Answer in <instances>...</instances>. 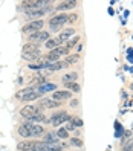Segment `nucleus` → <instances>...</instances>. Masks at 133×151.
<instances>
[{
  "mask_svg": "<svg viewBox=\"0 0 133 151\" xmlns=\"http://www.w3.org/2000/svg\"><path fill=\"white\" fill-rule=\"evenodd\" d=\"M70 54V50L66 47V46H60V47H57V49H54V50H49V54L48 55H44V57H41L46 63H55V61H58L60 60V57L61 55H69Z\"/></svg>",
  "mask_w": 133,
  "mask_h": 151,
  "instance_id": "1",
  "label": "nucleus"
},
{
  "mask_svg": "<svg viewBox=\"0 0 133 151\" xmlns=\"http://www.w3.org/2000/svg\"><path fill=\"white\" fill-rule=\"evenodd\" d=\"M66 121H72V118H70V114H67L66 111H58V113H54L52 116L48 119V122H51L54 127H60L63 122H66Z\"/></svg>",
  "mask_w": 133,
  "mask_h": 151,
  "instance_id": "2",
  "label": "nucleus"
},
{
  "mask_svg": "<svg viewBox=\"0 0 133 151\" xmlns=\"http://www.w3.org/2000/svg\"><path fill=\"white\" fill-rule=\"evenodd\" d=\"M44 26V22L43 20H34V22H29V23H26L23 28H22V31L25 32V34H34V32H38V31H41V28Z\"/></svg>",
  "mask_w": 133,
  "mask_h": 151,
  "instance_id": "3",
  "label": "nucleus"
},
{
  "mask_svg": "<svg viewBox=\"0 0 133 151\" xmlns=\"http://www.w3.org/2000/svg\"><path fill=\"white\" fill-rule=\"evenodd\" d=\"M43 107L41 105H25L20 109V116H23L25 119H31L37 111H41Z\"/></svg>",
  "mask_w": 133,
  "mask_h": 151,
  "instance_id": "4",
  "label": "nucleus"
},
{
  "mask_svg": "<svg viewBox=\"0 0 133 151\" xmlns=\"http://www.w3.org/2000/svg\"><path fill=\"white\" fill-rule=\"evenodd\" d=\"M29 40H31L32 43H35V44H40V43H43V41H48V40H49V32H46V31L34 32V34L29 35Z\"/></svg>",
  "mask_w": 133,
  "mask_h": 151,
  "instance_id": "5",
  "label": "nucleus"
},
{
  "mask_svg": "<svg viewBox=\"0 0 133 151\" xmlns=\"http://www.w3.org/2000/svg\"><path fill=\"white\" fill-rule=\"evenodd\" d=\"M48 11L46 9H40V8H35V9H31V11H26L25 12V17L28 20L34 22V20H40V17H43Z\"/></svg>",
  "mask_w": 133,
  "mask_h": 151,
  "instance_id": "6",
  "label": "nucleus"
},
{
  "mask_svg": "<svg viewBox=\"0 0 133 151\" xmlns=\"http://www.w3.org/2000/svg\"><path fill=\"white\" fill-rule=\"evenodd\" d=\"M67 23V15L66 14H58V15H54L52 19H49V26L51 28H54V26H60V28H63V24Z\"/></svg>",
  "mask_w": 133,
  "mask_h": 151,
  "instance_id": "7",
  "label": "nucleus"
},
{
  "mask_svg": "<svg viewBox=\"0 0 133 151\" xmlns=\"http://www.w3.org/2000/svg\"><path fill=\"white\" fill-rule=\"evenodd\" d=\"M72 37H75V29H72V28H69V29H64V31H61L60 34H58V37H57V40L60 41V43H66V41H69Z\"/></svg>",
  "mask_w": 133,
  "mask_h": 151,
  "instance_id": "8",
  "label": "nucleus"
},
{
  "mask_svg": "<svg viewBox=\"0 0 133 151\" xmlns=\"http://www.w3.org/2000/svg\"><path fill=\"white\" fill-rule=\"evenodd\" d=\"M75 6H77L75 0H64V2H60V3L55 6V9L61 12V11H67V9H74Z\"/></svg>",
  "mask_w": 133,
  "mask_h": 151,
  "instance_id": "9",
  "label": "nucleus"
},
{
  "mask_svg": "<svg viewBox=\"0 0 133 151\" xmlns=\"http://www.w3.org/2000/svg\"><path fill=\"white\" fill-rule=\"evenodd\" d=\"M29 131H31V137H38L44 134V128L40 125V124H32L29 125Z\"/></svg>",
  "mask_w": 133,
  "mask_h": 151,
  "instance_id": "10",
  "label": "nucleus"
},
{
  "mask_svg": "<svg viewBox=\"0 0 133 151\" xmlns=\"http://www.w3.org/2000/svg\"><path fill=\"white\" fill-rule=\"evenodd\" d=\"M38 93H46V92H55L57 90V86L55 84H52V83H43L40 86H37V88H35Z\"/></svg>",
  "mask_w": 133,
  "mask_h": 151,
  "instance_id": "11",
  "label": "nucleus"
},
{
  "mask_svg": "<svg viewBox=\"0 0 133 151\" xmlns=\"http://www.w3.org/2000/svg\"><path fill=\"white\" fill-rule=\"evenodd\" d=\"M70 98V92L67 90H55V92H52V99H55V101H64V99H69Z\"/></svg>",
  "mask_w": 133,
  "mask_h": 151,
  "instance_id": "12",
  "label": "nucleus"
},
{
  "mask_svg": "<svg viewBox=\"0 0 133 151\" xmlns=\"http://www.w3.org/2000/svg\"><path fill=\"white\" fill-rule=\"evenodd\" d=\"M40 105H41L43 109H57V107H60V105H61V102L52 99V98H49V99H43Z\"/></svg>",
  "mask_w": 133,
  "mask_h": 151,
  "instance_id": "13",
  "label": "nucleus"
},
{
  "mask_svg": "<svg viewBox=\"0 0 133 151\" xmlns=\"http://www.w3.org/2000/svg\"><path fill=\"white\" fill-rule=\"evenodd\" d=\"M17 148L20 151H35V142H28V140H23L17 144Z\"/></svg>",
  "mask_w": 133,
  "mask_h": 151,
  "instance_id": "14",
  "label": "nucleus"
},
{
  "mask_svg": "<svg viewBox=\"0 0 133 151\" xmlns=\"http://www.w3.org/2000/svg\"><path fill=\"white\" fill-rule=\"evenodd\" d=\"M20 6L26 11H31V9H35V8H38V0H25V2L20 3Z\"/></svg>",
  "mask_w": 133,
  "mask_h": 151,
  "instance_id": "15",
  "label": "nucleus"
},
{
  "mask_svg": "<svg viewBox=\"0 0 133 151\" xmlns=\"http://www.w3.org/2000/svg\"><path fill=\"white\" fill-rule=\"evenodd\" d=\"M67 64L64 63V61H55V63H49L48 64V70H51V72H55V70H61V69H66Z\"/></svg>",
  "mask_w": 133,
  "mask_h": 151,
  "instance_id": "16",
  "label": "nucleus"
},
{
  "mask_svg": "<svg viewBox=\"0 0 133 151\" xmlns=\"http://www.w3.org/2000/svg\"><path fill=\"white\" fill-rule=\"evenodd\" d=\"M29 125H31V122H25V124H22V125L19 127V134H20L22 137H31Z\"/></svg>",
  "mask_w": 133,
  "mask_h": 151,
  "instance_id": "17",
  "label": "nucleus"
},
{
  "mask_svg": "<svg viewBox=\"0 0 133 151\" xmlns=\"http://www.w3.org/2000/svg\"><path fill=\"white\" fill-rule=\"evenodd\" d=\"M41 96V93H38L37 90H32L31 93H28V95H25L23 98H22V102H29V101H35V99H38V98Z\"/></svg>",
  "mask_w": 133,
  "mask_h": 151,
  "instance_id": "18",
  "label": "nucleus"
},
{
  "mask_svg": "<svg viewBox=\"0 0 133 151\" xmlns=\"http://www.w3.org/2000/svg\"><path fill=\"white\" fill-rule=\"evenodd\" d=\"M38 47H40V46H38V44H35V43H28V44H25V46H23L22 52H23V54H31V52H38V50H40Z\"/></svg>",
  "mask_w": 133,
  "mask_h": 151,
  "instance_id": "19",
  "label": "nucleus"
},
{
  "mask_svg": "<svg viewBox=\"0 0 133 151\" xmlns=\"http://www.w3.org/2000/svg\"><path fill=\"white\" fill-rule=\"evenodd\" d=\"M64 88L69 92H74V93H80L81 92V86H80L77 81L75 83H64Z\"/></svg>",
  "mask_w": 133,
  "mask_h": 151,
  "instance_id": "20",
  "label": "nucleus"
},
{
  "mask_svg": "<svg viewBox=\"0 0 133 151\" xmlns=\"http://www.w3.org/2000/svg\"><path fill=\"white\" fill-rule=\"evenodd\" d=\"M29 122H32V124H37V122H48V118L44 116V113H41V111H37L34 114V116L31 118V119H28Z\"/></svg>",
  "mask_w": 133,
  "mask_h": 151,
  "instance_id": "21",
  "label": "nucleus"
},
{
  "mask_svg": "<svg viewBox=\"0 0 133 151\" xmlns=\"http://www.w3.org/2000/svg\"><path fill=\"white\" fill-rule=\"evenodd\" d=\"M40 57H41V52H40V50H38V52H31V54H23V55H22V58L26 60V61H37Z\"/></svg>",
  "mask_w": 133,
  "mask_h": 151,
  "instance_id": "22",
  "label": "nucleus"
},
{
  "mask_svg": "<svg viewBox=\"0 0 133 151\" xmlns=\"http://www.w3.org/2000/svg\"><path fill=\"white\" fill-rule=\"evenodd\" d=\"M43 142H46V144H54V142H58V137H57V134L54 131H49V133L44 134Z\"/></svg>",
  "mask_w": 133,
  "mask_h": 151,
  "instance_id": "23",
  "label": "nucleus"
},
{
  "mask_svg": "<svg viewBox=\"0 0 133 151\" xmlns=\"http://www.w3.org/2000/svg\"><path fill=\"white\" fill-rule=\"evenodd\" d=\"M44 46H46V49H49V50H54V49L60 47V41L57 38H49L46 43H44Z\"/></svg>",
  "mask_w": 133,
  "mask_h": 151,
  "instance_id": "24",
  "label": "nucleus"
},
{
  "mask_svg": "<svg viewBox=\"0 0 133 151\" xmlns=\"http://www.w3.org/2000/svg\"><path fill=\"white\" fill-rule=\"evenodd\" d=\"M78 60H80V54H72V55L69 54L63 61H64V63H66L67 66H72V64H75V63H77Z\"/></svg>",
  "mask_w": 133,
  "mask_h": 151,
  "instance_id": "25",
  "label": "nucleus"
},
{
  "mask_svg": "<svg viewBox=\"0 0 133 151\" xmlns=\"http://www.w3.org/2000/svg\"><path fill=\"white\" fill-rule=\"evenodd\" d=\"M78 78V73L77 72H69L63 76V83H75V79Z\"/></svg>",
  "mask_w": 133,
  "mask_h": 151,
  "instance_id": "26",
  "label": "nucleus"
},
{
  "mask_svg": "<svg viewBox=\"0 0 133 151\" xmlns=\"http://www.w3.org/2000/svg\"><path fill=\"white\" fill-rule=\"evenodd\" d=\"M80 40H81V38H80L78 35H75V37H72V38H70L69 41H66V47H67V49L70 50V49H72V47L78 46V43H80Z\"/></svg>",
  "mask_w": 133,
  "mask_h": 151,
  "instance_id": "27",
  "label": "nucleus"
},
{
  "mask_svg": "<svg viewBox=\"0 0 133 151\" xmlns=\"http://www.w3.org/2000/svg\"><path fill=\"white\" fill-rule=\"evenodd\" d=\"M55 134H57L58 139H67V137H69V131H67L66 128H58Z\"/></svg>",
  "mask_w": 133,
  "mask_h": 151,
  "instance_id": "28",
  "label": "nucleus"
},
{
  "mask_svg": "<svg viewBox=\"0 0 133 151\" xmlns=\"http://www.w3.org/2000/svg\"><path fill=\"white\" fill-rule=\"evenodd\" d=\"M70 145H72V147L81 148V147H83V140L80 139V137H72V139H70Z\"/></svg>",
  "mask_w": 133,
  "mask_h": 151,
  "instance_id": "29",
  "label": "nucleus"
},
{
  "mask_svg": "<svg viewBox=\"0 0 133 151\" xmlns=\"http://www.w3.org/2000/svg\"><path fill=\"white\" fill-rule=\"evenodd\" d=\"M124 140H132L133 139V131L132 130H127V131H124Z\"/></svg>",
  "mask_w": 133,
  "mask_h": 151,
  "instance_id": "30",
  "label": "nucleus"
},
{
  "mask_svg": "<svg viewBox=\"0 0 133 151\" xmlns=\"http://www.w3.org/2000/svg\"><path fill=\"white\" fill-rule=\"evenodd\" d=\"M72 124H74V125H75L77 128H80V127H83V121L80 119V118H74V119H72Z\"/></svg>",
  "mask_w": 133,
  "mask_h": 151,
  "instance_id": "31",
  "label": "nucleus"
},
{
  "mask_svg": "<svg viewBox=\"0 0 133 151\" xmlns=\"http://www.w3.org/2000/svg\"><path fill=\"white\" fill-rule=\"evenodd\" d=\"M78 20V14H70V15H67V23H74V22H77Z\"/></svg>",
  "mask_w": 133,
  "mask_h": 151,
  "instance_id": "32",
  "label": "nucleus"
},
{
  "mask_svg": "<svg viewBox=\"0 0 133 151\" xmlns=\"http://www.w3.org/2000/svg\"><path fill=\"white\" fill-rule=\"evenodd\" d=\"M75 128H77V127H75L74 124H72V121H69V124H67V127H66V130H67V131H74Z\"/></svg>",
  "mask_w": 133,
  "mask_h": 151,
  "instance_id": "33",
  "label": "nucleus"
},
{
  "mask_svg": "<svg viewBox=\"0 0 133 151\" xmlns=\"http://www.w3.org/2000/svg\"><path fill=\"white\" fill-rule=\"evenodd\" d=\"M78 104H80V101L78 99H70V107H78Z\"/></svg>",
  "mask_w": 133,
  "mask_h": 151,
  "instance_id": "34",
  "label": "nucleus"
},
{
  "mask_svg": "<svg viewBox=\"0 0 133 151\" xmlns=\"http://www.w3.org/2000/svg\"><path fill=\"white\" fill-rule=\"evenodd\" d=\"M122 151H133V142H132V144H130L129 147H126V148H124Z\"/></svg>",
  "mask_w": 133,
  "mask_h": 151,
  "instance_id": "35",
  "label": "nucleus"
},
{
  "mask_svg": "<svg viewBox=\"0 0 133 151\" xmlns=\"http://www.w3.org/2000/svg\"><path fill=\"white\" fill-rule=\"evenodd\" d=\"M132 142H133V139H132Z\"/></svg>",
  "mask_w": 133,
  "mask_h": 151,
  "instance_id": "36",
  "label": "nucleus"
}]
</instances>
